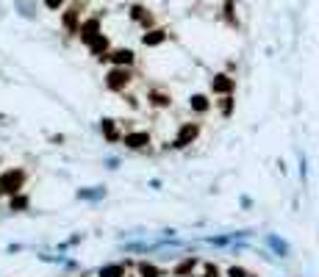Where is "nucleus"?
<instances>
[{
  "mask_svg": "<svg viewBox=\"0 0 319 277\" xmlns=\"http://www.w3.org/2000/svg\"><path fill=\"white\" fill-rule=\"evenodd\" d=\"M103 59H111L117 67H128V64H133V53L130 50H114V53H108V56H103Z\"/></svg>",
  "mask_w": 319,
  "mask_h": 277,
  "instance_id": "obj_6",
  "label": "nucleus"
},
{
  "mask_svg": "<svg viewBox=\"0 0 319 277\" xmlns=\"http://www.w3.org/2000/svg\"><path fill=\"white\" fill-rule=\"evenodd\" d=\"M189 105H191V108H194V111H200V114H203V111H208V97H203V95H194V97H191V100H189Z\"/></svg>",
  "mask_w": 319,
  "mask_h": 277,
  "instance_id": "obj_12",
  "label": "nucleus"
},
{
  "mask_svg": "<svg viewBox=\"0 0 319 277\" xmlns=\"http://www.w3.org/2000/svg\"><path fill=\"white\" fill-rule=\"evenodd\" d=\"M269 244H272V247H275V250L286 252V244H283V241H277V238H272V236H269Z\"/></svg>",
  "mask_w": 319,
  "mask_h": 277,
  "instance_id": "obj_21",
  "label": "nucleus"
},
{
  "mask_svg": "<svg viewBox=\"0 0 319 277\" xmlns=\"http://www.w3.org/2000/svg\"><path fill=\"white\" fill-rule=\"evenodd\" d=\"M128 80H130V72L125 67H114L108 75H106V83H108V89H122V86H128Z\"/></svg>",
  "mask_w": 319,
  "mask_h": 277,
  "instance_id": "obj_2",
  "label": "nucleus"
},
{
  "mask_svg": "<svg viewBox=\"0 0 319 277\" xmlns=\"http://www.w3.org/2000/svg\"><path fill=\"white\" fill-rule=\"evenodd\" d=\"M0 194H3V191H0Z\"/></svg>",
  "mask_w": 319,
  "mask_h": 277,
  "instance_id": "obj_22",
  "label": "nucleus"
},
{
  "mask_svg": "<svg viewBox=\"0 0 319 277\" xmlns=\"http://www.w3.org/2000/svg\"><path fill=\"white\" fill-rule=\"evenodd\" d=\"M28 205V197H22V194H11V211H20V208H25Z\"/></svg>",
  "mask_w": 319,
  "mask_h": 277,
  "instance_id": "obj_16",
  "label": "nucleus"
},
{
  "mask_svg": "<svg viewBox=\"0 0 319 277\" xmlns=\"http://www.w3.org/2000/svg\"><path fill=\"white\" fill-rule=\"evenodd\" d=\"M78 20H81L78 9H69L67 14H64V28H67V31H78Z\"/></svg>",
  "mask_w": 319,
  "mask_h": 277,
  "instance_id": "obj_9",
  "label": "nucleus"
},
{
  "mask_svg": "<svg viewBox=\"0 0 319 277\" xmlns=\"http://www.w3.org/2000/svg\"><path fill=\"white\" fill-rule=\"evenodd\" d=\"M89 50H92V56H97V59H103V53L108 50V39H106L103 34H97L92 42H89Z\"/></svg>",
  "mask_w": 319,
  "mask_h": 277,
  "instance_id": "obj_7",
  "label": "nucleus"
},
{
  "mask_svg": "<svg viewBox=\"0 0 319 277\" xmlns=\"http://www.w3.org/2000/svg\"><path fill=\"white\" fill-rule=\"evenodd\" d=\"M211 89L219 92V95H228V92L233 89V78H228V75H216V78L211 80Z\"/></svg>",
  "mask_w": 319,
  "mask_h": 277,
  "instance_id": "obj_8",
  "label": "nucleus"
},
{
  "mask_svg": "<svg viewBox=\"0 0 319 277\" xmlns=\"http://www.w3.org/2000/svg\"><path fill=\"white\" fill-rule=\"evenodd\" d=\"M78 34H81V39L89 44L97 34H100V20L92 17V20H86V22H81V25H78Z\"/></svg>",
  "mask_w": 319,
  "mask_h": 277,
  "instance_id": "obj_3",
  "label": "nucleus"
},
{
  "mask_svg": "<svg viewBox=\"0 0 319 277\" xmlns=\"http://www.w3.org/2000/svg\"><path fill=\"white\" fill-rule=\"evenodd\" d=\"M64 3H67V0H44V6H47V9H50V11L61 9V6H64Z\"/></svg>",
  "mask_w": 319,
  "mask_h": 277,
  "instance_id": "obj_18",
  "label": "nucleus"
},
{
  "mask_svg": "<svg viewBox=\"0 0 319 277\" xmlns=\"http://www.w3.org/2000/svg\"><path fill=\"white\" fill-rule=\"evenodd\" d=\"M191 269H194V258H186V260L181 263V266L175 269V275L181 277V275H186V272H191Z\"/></svg>",
  "mask_w": 319,
  "mask_h": 277,
  "instance_id": "obj_17",
  "label": "nucleus"
},
{
  "mask_svg": "<svg viewBox=\"0 0 319 277\" xmlns=\"http://www.w3.org/2000/svg\"><path fill=\"white\" fill-rule=\"evenodd\" d=\"M130 17H133V20H142L145 25H150V14H147L142 6H133V9H130Z\"/></svg>",
  "mask_w": 319,
  "mask_h": 277,
  "instance_id": "obj_14",
  "label": "nucleus"
},
{
  "mask_svg": "<svg viewBox=\"0 0 319 277\" xmlns=\"http://www.w3.org/2000/svg\"><path fill=\"white\" fill-rule=\"evenodd\" d=\"M22 183H25V172L22 169H9V172H3V178H0V191L3 194H17L22 189Z\"/></svg>",
  "mask_w": 319,
  "mask_h": 277,
  "instance_id": "obj_1",
  "label": "nucleus"
},
{
  "mask_svg": "<svg viewBox=\"0 0 319 277\" xmlns=\"http://www.w3.org/2000/svg\"><path fill=\"white\" fill-rule=\"evenodd\" d=\"M164 39H167V34H164V31H150V34H145V36H142V42H145V44H150V47H153V44H161Z\"/></svg>",
  "mask_w": 319,
  "mask_h": 277,
  "instance_id": "obj_11",
  "label": "nucleus"
},
{
  "mask_svg": "<svg viewBox=\"0 0 319 277\" xmlns=\"http://www.w3.org/2000/svg\"><path fill=\"white\" fill-rule=\"evenodd\" d=\"M197 138V125H183L181 128V133H178V138H175V147H186V144H191Z\"/></svg>",
  "mask_w": 319,
  "mask_h": 277,
  "instance_id": "obj_4",
  "label": "nucleus"
},
{
  "mask_svg": "<svg viewBox=\"0 0 319 277\" xmlns=\"http://www.w3.org/2000/svg\"><path fill=\"white\" fill-rule=\"evenodd\" d=\"M153 103H155V105H167V103H170V97L161 95V92H155V95H153Z\"/></svg>",
  "mask_w": 319,
  "mask_h": 277,
  "instance_id": "obj_19",
  "label": "nucleus"
},
{
  "mask_svg": "<svg viewBox=\"0 0 319 277\" xmlns=\"http://www.w3.org/2000/svg\"><path fill=\"white\" fill-rule=\"evenodd\" d=\"M125 144H128L130 150H142L145 144H150V136H147L145 130H136V133H128V136H125Z\"/></svg>",
  "mask_w": 319,
  "mask_h": 277,
  "instance_id": "obj_5",
  "label": "nucleus"
},
{
  "mask_svg": "<svg viewBox=\"0 0 319 277\" xmlns=\"http://www.w3.org/2000/svg\"><path fill=\"white\" fill-rule=\"evenodd\" d=\"M228 277H247V272H244L242 266H233L231 272H228Z\"/></svg>",
  "mask_w": 319,
  "mask_h": 277,
  "instance_id": "obj_20",
  "label": "nucleus"
},
{
  "mask_svg": "<svg viewBox=\"0 0 319 277\" xmlns=\"http://www.w3.org/2000/svg\"><path fill=\"white\" fill-rule=\"evenodd\" d=\"M100 277H125V266H120V263L103 266V269H100Z\"/></svg>",
  "mask_w": 319,
  "mask_h": 277,
  "instance_id": "obj_10",
  "label": "nucleus"
},
{
  "mask_svg": "<svg viewBox=\"0 0 319 277\" xmlns=\"http://www.w3.org/2000/svg\"><path fill=\"white\" fill-rule=\"evenodd\" d=\"M103 133L108 141H117V128H114V119H103Z\"/></svg>",
  "mask_w": 319,
  "mask_h": 277,
  "instance_id": "obj_13",
  "label": "nucleus"
},
{
  "mask_svg": "<svg viewBox=\"0 0 319 277\" xmlns=\"http://www.w3.org/2000/svg\"><path fill=\"white\" fill-rule=\"evenodd\" d=\"M139 275H142V277H158L161 272H158L153 263H142V266H139Z\"/></svg>",
  "mask_w": 319,
  "mask_h": 277,
  "instance_id": "obj_15",
  "label": "nucleus"
}]
</instances>
